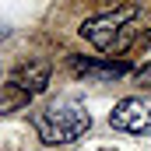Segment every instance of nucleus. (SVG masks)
<instances>
[{"label":"nucleus","mask_w":151,"mask_h":151,"mask_svg":"<svg viewBox=\"0 0 151 151\" xmlns=\"http://www.w3.org/2000/svg\"><path fill=\"white\" fill-rule=\"evenodd\" d=\"M137 18H141V4L127 0L106 14H91L81 21V39H88L95 49H102L106 56H119L130 49V42L137 39Z\"/></svg>","instance_id":"obj_1"},{"label":"nucleus","mask_w":151,"mask_h":151,"mask_svg":"<svg viewBox=\"0 0 151 151\" xmlns=\"http://www.w3.org/2000/svg\"><path fill=\"white\" fill-rule=\"evenodd\" d=\"M32 127H35L42 144H70L81 134L91 130V113L77 99L63 95V99H53L49 106L35 109L32 113Z\"/></svg>","instance_id":"obj_2"},{"label":"nucleus","mask_w":151,"mask_h":151,"mask_svg":"<svg viewBox=\"0 0 151 151\" xmlns=\"http://www.w3.org/2000/svg\"><path fill=\"white\" fill-rule=\"evenodd\" d=\"M109 127L123 134H151V99H141V95L119 99L109 113Z\"/></svg>","instance_id":"obj_3"},{"label":"nucleus","mask_w":151,"mask_h":151,"mask_svg":"<svg viewBox=\"0 0 151 151\" xmlns=\"http://www.w3.org/2000/svg\"><path fill=\"white\" fill-rule=\"evenodd\" d=\"M70 70L91 81H116V77L134 74V67L119 56H70Z\"/></svg>","instance_id":"obj_4"},{"label":"nucleus","mask_w":151,"mask_h":151,"mask_svg":"<svg viewBox=\"0 0 151 151\" xmlns=\"http://www.w3.org/2000/svg\"><path fill=\"white\" fill-rule=\"evenodd\" d=\"M49 77H53V63H49V60H25V63H18V67L11 70V81L21 84L32 99L46 91Z\"/></svg>","instance_id":"obj_5"},{"label":"nucleus","mask_w":151,"mask_h":151,"mask_svg":"<svg viewBox=\"0 0 151 151\" xmlns=\"http://www.w3.org/2000/svg\"><path fill=\"white\" fill-rule=\"evenodd\" d=\"M28 102H32V95H28L21 84L7 81V84L0 88V113H14V109H25Z\"/></svg>","instance_id":"obj_6"},{"label":"nucleus","mask_w":151,"mask_h":151,"mask_svg":"<svg viewBox=\"0 0 151 151\" xmlns=\"http://www.w3.org/2000/svg\"><path fill=\"white\" fill-rule=\"evenodd\" d=\"M134 81L151 88V63H144V67H134Z\"/></svg>","instance_id":"obj_7"},{"label":"nucleus","mask_w":151,"mask_h":151,"mask_svg":"<svg viewBox=\"0 0 151 151\" xmlns=\"http://www.w3.org/2000/svg\"><path fill=\"white\" fill-rule=\"evenodd\" d=\"M11 35V28H7V25H4V21H0V42H4V39Z\"/></svg>","instance_id":"obj_8"},{"label":"nucleus","mask_w":151,"mask_h":151,"mask_svg":"<svg viewBox=\"0 0 151 151\" xmlns=\"http://www.w3.org/2000/svg\"><path fill=\"white\" fill-rule=\"evenodd\" d=\"M144 42H148V46H151V28H148V32H144Z\"/></svg>","instance_id":"obj_9"},{"label":"nucleus","mask_w":151,"mask_h":151,"mask_svg":"<svg viewBox=\"0 0 151 151\" xmlns=\"http://www.w3.org/2000/svg\"><path fill=\"white\" fill-rule=\"evenodd\" d=\"M123 4H127V0H123Z\"/></svg>","instance_id":"obj_10"}]
</instances>
